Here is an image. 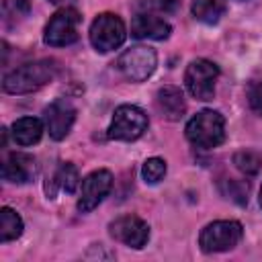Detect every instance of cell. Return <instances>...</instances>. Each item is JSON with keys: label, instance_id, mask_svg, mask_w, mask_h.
Returning a JSON list of instances; mask_svg holds the SVG:
<instances>
[{"label": "cell", "instance_id": "obj_1", "mask_svg": "<svg viewBox=\"0 0 262 262\" xmlns=\"http://www.w3.org/2000/svg\"><path fill=\"white\" fill-rule=\"evenodd\" d=\"M55 70L57 66L51 59H37V61L23 63L4 76L2 88L8 94H27V92L39 90L41 86L53 80Z\"/></svg>", "mask_w": 262, "mask_h": 262}, {"label": "cell", "instance_id": "obj_2", "mask_svg": "<svg viewBox=\"0 0 262 262\" xmlns=\"http://www.w3.org/2000/svg\"><path fill=\"white\" fill-rule=\"evenodd\" d=\"M184 133H186V139L196 147H203V149L217 147L225 139V119L221 113L205 108L186 123Z\"/></svg>", "mask_w": 262, "mask_h": 262}, {"label": "cell", "instance_id": "obj_3", "mask_svg": "<svg viewBox=\"0 0 262 262\" xmlns=\"http://www.w3.org/2000/svg\"><path fill=\"white\" fill-rule=\"evenodd\" d=\"M244 235L242 223L225 219V221H213L207 227H203L199 235V246L203 252L213 254V252H227L233 250Z\"/></svg>", "mask_w": 262, "mask_h": 262}, {"label": "cell", "instance_id": "obj_4", "mask_svg": "<svg viewBox=\"0 0 262 262\" xmlns=\"http://www.w3.org/2000/svg\"><path fill=\"white\" fill-rule=\"evenodd\" d=\"M125 37H127L125 23L113 12L98 14L90 25V43L100 53H106V51L121 47Z\"/></svg>", "mask_w": 262, "mask_h": 262}, {"label": "cell", "instance_id": "obj_5", "mask_svg": "<svg viewBox=\"0 0 262 262\" xmlns=\"http://www.w3.org/2000/svg\"><path fill=\"white\" fill-rule=\"evenodd\" d=\"M147 115L135 104H121L108 125V137L117 141H135L147 129Z\"/></svg>", "mask_w": 262, "mask_h": 262}, {"label": "cell", "instance_id": "obj_6", "mask_svg": "<svg viewBox=\"0 0 262 262\" xmlns=\"http://www.w3.org/2000/svg\"><path fill=\"white\" fill-rule=\"evenodd\" d=\"M78 25L80 12L76 8H61L57 10L43 31V41L49 47H66L78 41Z\"/></svg>", "mask_w": 262, "mask_h": 262}, {"label": "cell", "instance_id": "obj_7", "mask_svg": "<svg viewBox=\"0 0 262 262\" xmlns=\"http://www.w3.org/2000/svg\"><path fill=\"white\" fill-rule=\"evenodd\" d=\"M219 76V68L209 59H194L188 63L184 72L186 90L196 100H213L215 96V80Z\"/></svg>", "mask_w": 262, "mask_h": 262}, {"label": "cell", "instance_id": "obj_8", "mask_svg": "<svg viewBox=\"0 0 262 262\" xmlns=\"http://www.w3.org/2000/svg\"><path fill=\"white\" fill-rule=\"evenodd\" d=\"M158 66V55L151 47L145 45H135L127 49L119 59L117 68L123 72V76L131 82H143L147 80Z\"/></svg>", "mask_w": 262, "mask_h": 262}, {"label": "cell", "instance_id": "obj_9", "mask_svg": "<svg viewBox=\"0 0 262 262\" xmlns=\"http://www.w3.org/2000/svg\"><path fill=\"white\" fill-rule=\"evenodd\" d=\"M108 233L117 242L139 250L149 239V225L137 215H121L108 223Z\"/></svg>", "mask_w": 262, "mask_h": 262}, {"label": "cell", "instance_id": "obj_10", "mask_svg": "<svg viewBox=\"0 0 262 262\" xmlns=\"http://www.w3.org/2000/svg\"><path fill=\"white\" fill-rule=\"evenodd\" d=\"M113 188V174L108 170H94L82 180L80 188V199H78V211L88 213L96 209L102 199L111 192Z\"/></svg>", "mask_w": 262, "mask_h": 262}, {"label": "cell", "instance_id": "obj_11", "mask_svg": "<svg viewBox=\"0 0 262 262\" xmlns=\"http://www.w3.org/2000/svg\"><path fill=\"white\" fill-rule=\"evenodd\" d=\"M43 121H45V129L49 137L55 141H61L70 133L76 121V106L68 98H55L43 111Z\"/></svg>", "mask_w": 262, "mask_h": 262}, {"label": "cell", "instance_id": "obj_12", "mask_svg": "<svg viewBox=\"0 0 262 262\" xmlns=\"http://www.w3.org/2000/svg\"><path fill=\"white\" fill-rule=\"evenodd\" d=\"M37 164L29 154H10L2 164V178L12 184H27L35 178Z\"/></svg>", "mask_w": 262, "mask_h": 262}, {"label": "cell", "instance_id": "obj_13", "mask_svg": "<svg viewBox=\"0 0 262 262\" xmlns=\"http://www.w3.org/2000/svg\"><path fill=\"white\" fill-rule=\"evenodd\" d=\"M170 31H172V27L164 18H160V16H156L151 12H139L131 20V35L135 39L162 41V39L170 37Z\"/></svg>", "mask_w": 262, "mask_h": 262}, {"label": "cell", "instance_id": "obj_14", "mask_svg": "<svg viewBox=\"0 0 262 262\" xmlns=\"http://www.w3.org/2000/svg\"><path fill=\"white\" fill-rule=\"evenodd\" d=\"M156 104H158V111L168 121H178L186 111L182 90L176 88V86H162L156 94Z\"/></svg>", "mask_w": 262, "mask_h": 262}, {"label": "cell", "instance_id": "obj_15", "mask_svg": "<svg viewBox=\"0 0 262 262\" xmlns=\"http://www.w3.org/2000/svg\"><path fill=\"white\" fill-rule=\"evenodd\" d=\"M43 135V123L37 117H20L12 123V139L18 145H33Z\"/></svg>", "mask_w": 262, "mask_h": 262}, {"label": "cell", "instance_id": "obj_16", "mask_svg": "<svg viewBox=\"0 0 262 262\" xmlns=\"http://www.w3.org/2000/svg\"><path fill=\"white\" fill-rule=\"evenodd\" d=\"M51 184H53V186H59V188L66 190V192H74V190L78 188V184H80V174H78L76 166L70 164V162L59 164V168L55 170V174H53V178H51ZM53 186L47 190V196H53V194H55V188H53Z\"/></svg>", "mask_w": 262, "mask_h": 262}, {"label": "cell", "instance_id": "obj_17", "mask_svg": "<svg viewBox=\"0 0 262 262\" xmlns=\"http://www.w3.org/2000/svg\"><path fill=\"white\" fill-rule=\"evenodd\" d=\"M23 233V219L20 215L10 209V207H2L0 209V242H12L16 237H20Z\"/></svg>", "mask_w": 262, "mask_h": 262}, {"label": "cell", "instance_id": "obj_18", "mask_svg": "<svg viewBox=\"0 0 262 262\" xmlns=\"http://www.w3.org/2000/svg\"><path fill=\"white\" fill-rule=\"evenodd\" d=\"M190 10H192V14H194L196 20L207 23V25H213V23H217L223 16L225 6L219 0H192Z\"/></svg>", "mask_w": 262, "mask_h": 262}, {"label": "cell", "instance_id": "obj_19", "mask_svg": "<svg viewBox=\"0 0 262 262\" xmlns=\"http://www.w3.org/2000/svg\"><path fill=\"white\" fill-rule=\"evenodd\" d=\"M31 6L27 0H2V16L8 27L20 23L29 14Z\"/></svg>", "mask_w": 262, "mask_h": 262}, {"label": "cell", "instance_id": "obj_20", "mask_svg": "<svg viewBox=\"0 0 262 262\" xmlns=\"http://www.w3.org/2000/svg\"><path fill=\"white\" fill-rule=\"evenodd\" d=\"M233 164H235V168H237L239 172L252 176V174H256V172L260 170L262 158H260V154L246 149V151H237V154L233 156Z\"/></svg>", "mask_w": 262, "mask_h": 262}, {"label": "cell", "instance_id": "obj_21", "mask_svg": "<svg viewBox=\"0 0 262 262\" xmlns=\"http://www.w3.org/2000/svg\"><path fill=\"white\" fill-rule=\"evenodd\" d=\"M141 176L147 184H158L166 176V162L162 158H147L141 168Z\"/></svg>", "mask_w": 262, "mask_h": 262}, {"label": "cell", "instance_id": "obj_22", "mask_svg": "<svg viewBox=\"0 0 262 262\" xmlns=\"http://www.w3.org/2000/svg\"><path fill=\"white\" fill-rule=\"evenodd\" d=\"M141 10L145 12H160V14H166V12H174L176 6H178V0H139L137 4Z\"/></svg>", "mask_w": 262, "mask_h": 262}, {"label": "cell", "instance_id": "obj_23", "mask_svg": "<svg viewBox=\"0 0 262 262\" xmlns=\"http://www.w3.org/2000/svg\"><path fill=\"white\" fill-rule=\"evenodd\" d=\"M248 102L250 108L258 115H262V82H254L248 88Z\"/></svg>", "mask_w": 262, "mask_h": 262}, {"label": "cell", "instance_id": "obj_24", "mask_svg": "<svg viewBox=\"0 0 262 262\" xmlns=\"http://www.w3.org/2000/svg\"><path fill=\"white\" fill-rule=\"evenodd\" d=\"M49 2H53V4H66V2H70V0H49Z\"/></svg>", "mask_w": 262, "mask_h": 262}, {"label": "cell", "instance_id": "obj_25", "mask_svg": "<svg viewBox=\"0 0 262 262\" xmlns=\"http://www.w3.org/2000/svg\"><path fill=\"white\" fill-rule=\"evenodd\" d=\"M260 207H262V186H260Z\"/></svg>", "mask_w": 262, "mask_h": 262}]
</instances>
